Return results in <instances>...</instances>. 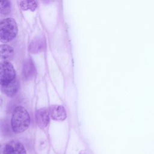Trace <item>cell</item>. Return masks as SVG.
<instances>
[{
	"label": "cell",
	"instance_id": "7",
	"mask_svg": "<svg viewBox=\"0 0 154 154\" xmlns=\"http://www.w3.org/2000/svg\"><path fill=\"white\" fill-rule=\"evenodd\" d=\"M46 42L43 36H37L34 38L29 45V51L32 53H38L45 49Z\"/></svg>",
	"mask_w": 154,
	"mask_h": 154
},
{
	"label": "cell",
	"instance_id": "12",
	"mask_svg": "<svg viewBox=\"0 0 154 154\" xmlns=\"http://www.w3.org/2000/svg\"><path fill=\"white\" fill-rule=\"evenodd\" d=\"M11 9V2L7 0L1 1V13L2 14H7Z\"/></svg>",
	"mask_w": 154,
	"mask_h": 154
},
{
	"label": "cell",
	"instance_id": "11",
	"mask_svg": "<svg viewBox=\"0 0 154 154\" xmlns=\"http://www.w3.org/2000/svg\"><path fill=\"white\" fill-rule=\"evenodd\" d=\"M21 7L25 10H30L34 11L37 5V1H22L20 2Z\"/></svg>",
	"mask_w": 154,
	"mask_h": 154
},
{
	"label": "cell",
	"instance_id": "8",
	"mask_svg": "<svg viewBox=\"0 0 154 154\" xmlns=\"http://www.w3.org/2000/svg\"><path fill=\"white\" fill-rule=\"evenodd\" d=\"M1 86V90L8 96H12L16 93L19 87V82L17 78L11 82Z\"/></svg>",
	"mask_w": 154,
	"mask_h": 154
},
{
	"label": "cell",
	"instance_id": "13",
	"mask_svg": "<svg viewBox=\"0 0 154 154\" xmlns=\"http://www.w3.org/2000/svg\"><path fill=\"white\" fill-rule=\"evenodd\" d=\"M79 154H89V153H88V152L87 150H81L80 152H79Z\"/></svg>",
	"mask_w": 154,
	"mask_h": 154
},
{
	"label": "cell",
	"instance_id": "2",
	"mask_svg": "<svg viewBox=\"0 0 154 154\" xmlns=\"http://www.w3.org/2000/svg\"><path fill=\"white\" fill-rule=\"evenodd\" d=\"M0 26V35L2 42H8L15 37L17 32V26L13 18L8 17L2 19Z\"/></svg>",
	"mask_w": 154,
	"mask_h": 154
},
{
	"label": "cell",
	"instance_id": "3",
	"mask_svg": "<svg viewBox=\"0 0 154 154\" xmlns=\"http://www.w3.org/2000/svg\"><path fill=\"white\" fill-rule=\"evenodd\" d=\"M16 78V71L11 63L7 61H2L0 72L1 85L7 84Z\"/></svg>",
	"mask_w": 154,
	"mask_h": 154
},
{
	"label": "cell",
	"instance_id": "10",
	"mask_svg": "<svg viewBox=\"0 0 154 154\" xmlns=\"http://www.w3.org/2000/svg\"><path fill=\"white\" fill-rule=\"evenodd\" d=\"M13 54L14 50L11 46L5 44L1 45V55L2 59H9L13 55Z\"/></svg>",
	"mask_w": 154,
	"mask_h": 154
},
{
	"label": "cell",
	"instance_id": "6",
	"mask_svg": "<svg viewBox=\"0 0 154 154\" xmlns=\"http://www.w3.org/2000/svg\"><path fill=\"white\" fill-rule=\"evenodd\" d=\"M50 114L49 110L45 108H42L37 111L36 122L40 128H46L49 123Z\"/></svg>",
	"mask_w": 154,
	"mask_h": 154
},
{
	"label": "cell",
	"instance_id": "9",
	"mask_svg": "<svg viewBox=\"0 0 154 154\" xmlns=\"http://www.w3.org/2000/svg\"><path fill=\"white\" fill-rule=\"evenodd\" d=\"M23 75L26 79H31L35 75V68L30 60H26L23 62Z\"/></svg>",
	"mask_w": 154,
	"mask_h": 154
},
{
	"label": "cell",
	"instance_id": "4",
	"mask_svg": "<svg viewBox=\"0 0 154 154\" xmlns=\"http://www.w3.org/2000/svg\"><path fill=\"white\" fill-rule=\"evenodd\" d=\"M4 154H26V150L20 141L11 140L5 145Z\"/></svg>",
	"mask_w": 154,
	"mask_h": 154
},
{
	"label": "cell",
	"instance_id": "5",
	"mask_svg": "<svg viewBox=\"0 0 154 154\" xmlns=\"http://www.w3.org/2000/svg\"><path fill=\"white\" fill-rule=\"evenodd\" d=\"M49 112L51 118L56 121H63L67 116L64 108L60 105H52L49 107Z\"/></svg>",
	"mask_w": 154,
	"mask_h": 154
},
{
	"label": "cell",
	"instance_id": "1",
	"mask_svg": "<svg viewBox=\"0 0 154 154\" xmlns=\"http://www.w3.org/2000/svg\"><path fill=\"white\" fill-rule=\"evenodd\" d=\"M30 123V116L27 110L22 106L16 107L13 111L11 125L14 133L19 134L24 132Z\"/></svg>",
	"mask_w": 154,
	"mask_h": 154
}]
</instances>
